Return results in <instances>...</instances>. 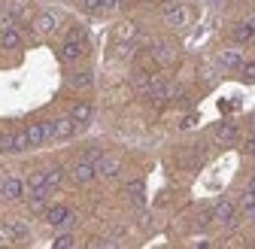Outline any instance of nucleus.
Masks as SVG:
<instances>
[{
	"mask_svg": "<svg viewBox=\"0 0 255 249\" xmlns=\"http://www.w3.org/2000/svg\"><path fill=\"white\" fill-rule=\"evenodd\" d=\"M0 195H3V201L9 204H18L27 198V179L18 176V173H6L3 182H0Z\"/></svg>",
	"mask_w": 255,
	"mask_h": 249,
	"instance_id": "1",
	"label": "nucleus"
},
{
	"mask_svg": "<svg viewBox=\"0 0 255 249\" xmlns=\"http://www.w3.org/2000/svg\"><path fill=\"white\" fill-rule=\"evenodd\" d=\"M213 222L216 225H222V228H228V231H234L237 228V201H231V198H222L216 207H213Z\"/></svg>",
	"mask_w": 255,
	"mask_h": 249,
	"instance_id": "2",
	"label": "nucleus"
},
{
	"mask_svg": "<svg viewBox=\"0 0 255 249\" xmlns=\"http://www.w3.org/2000/svg\"><path fill=\"white\" fill-rule=\"evenodd\" d=\"M43 216H46V222H49L52 228H61V231H70L73 222H76V219H73V210H70L67 204H49Z\"/></svg>",
	"mask_w": 255,
	"mask_h": 249,
	"instance_id": "3",
	"label": "nucleus"
},
{
	"mask_svg": "<svg viewBox=\"0 0 255 249\" xmlns=\"http://www.w3.org/2000/svg\"><path fill=\"white\" fill-rule=\"evenodd\" d=\"M149 58L155 61L158 67H173L176 61H179V55H176V46H170V43H152V49H149Z\"/></svg>",
	"mask_w": 255,
	"mask_h": 249,
	"instance_id": "4",
	"label": "nucleus"
},
{
	"mask_svg": "<svg viewBox=\"0 0 255 249\" xmlns=\"http://www.w3.org/2000/svg\"><path fill=\"white\" fill-rule=\"evenodd\" d=\"M30 30H34L37 37H52L55 30H58V18H55V12L40 9L34 18H30Z\"/></svg>",
	"mask_w": 255,
	"mask_h": 249,
	"instance_id": "5",
	"label": "nucleus"
},
{
	"mask_svg": "<svg viewBox=\"0 0 255 249\" xmlns=\"http://www.w3.org/2000/svg\"><path fill=\"white\" fill-rule=\"evenodd\" d=\"M24 131H27L30 149H37V146H46L49 140H55V137H52V122H30Z\"/></svg>",
	"mask_w": 255,
	"mask_h": 249,
	"instance_id": "6",
	"label": "nucleus"
},
{
	"mask_svg": "<svg viewBox=\"0 0 255 249\" xmlns=\"http://www.w3.org/2000/svg\"><path fill=\"white\" fill-rule=\"evenodd\" d=\"M70 179H73L76 185H91L94 179H98V164L79 158V161L73 164V170H70Z\"/></svg>",
	"mask_w": 255,
	"mask_h": 249,
	"instance_id": "7",
	"label": "nucleus"
},
{
	"mask_svg": "<svg viewBox=\"0 0 255 249\" xmlns=\"http://www.w3.org/2000/svg\"><path fill=\"white\" fill-rule=\"evenodd\" d=\"M119 173H122V161H119V155L104 152V155H101V161H98V179H116Z\"/></svg>",
	"mask_w": 255,
	"mask_h": 249,
	"instance_id": "8",
	"label": "nucleus"
},
{
	"mask_svg": "<svg viewBox=\"0 0 255 249\" xmlns=\"http://www.w3.org/2000/svg\"><path fill=\"white\" fill-rule=\"evenodd\" d=\"M21 24H9V27H0V49L3 52H15L21 49Z\"/></svg>",
	"mask_w": 255,
	"mask_h": 249,
	"instance_id": "9",
	"label": "nucleus"
},
{
	"mask_svg": "<svg viewBox=\"0 0 255 249\" xmlns=\"http://www.w3.org/2000/svg\"><path fill=\"white\" fill-rule=\"evenodd\" d=\"M76 131H79V124H76L70 116H61V119L52 122V137H55V140H73Z\"/></svg>",
	"mask_w": 255,
	"mask_h": 249,
	"instance_id": "10",
	"label": "nucleus"
},
{
	"mask_svg": "<svg viewBox=\"0 0 255 249\" xmlns=\"http://www.w3.org/2000/svg\"><path fill=\"white\" fill-rule=\"evenodd\" d=\"M213 137H216L219 146H234L240 140V128H237V124H231V122H222V124H216Z\"/></svg>",
	"mask_w": 255,
	"mask_h": 249,
	"instance_id": "11",
	"label": "nucleus"
},
{
	"mask_svg": "<svg viewBox=\"0 0 255 249\" xmlns=\"http://www.w3.org/2000/svg\"><path fill=\"white\" fill-rule=\"evenodd\" d=\"M79 128H88L91 124V119H94V104H88V101H76L73 107H70V113H67Z\"/></svg>",
	"mask_w": 255,
	"mask_h": 249,
	"instance_id": "12",
	"label": "nucleus"
},
{
	"mask_svg": "<svg viewBox=\"0 0 255 249\" xmlns=\"http://www.w3.org/2000/svg\"><path fill=\"white\" fill-rule=\"evenodd\" d=\"M164 21H167L170 27H185V24H188V9H185V3H167V6H164Z\"/></svg>",
	"mask_w": 255,
	"mask_h": 249,
	"instance_id": "13",
	"label": "nucleus"
},
{
	"mask_svg": "<svg viewBox=\"0 0 255 249\" xmlns=\"http://www.w3.org/2000/svg\"><path fill=\"white\" fill-rule=\"evenodd\" d=\"M85 55V43H73V40H64L58 46V58L64 61V64H73V61H79Z\"/></svg>",
	"mask_w": 255,
	"mask_h": 249,
	"instance_id": "14",
	"label": "nucleus"
},
{
	"mask_svg": "<svg viewBox=\"0 0 255 249\" xmlns=\"http://www.w3.org/2000/svg\"><path fill=\"white\" fill-rule=\"evenodd\" d=\"M231 40H234V46H246V43H252V40H255V24H252V21H240V24H234V27H231Z\"/></svg>",
	"mask_w": 255,
	"mask_h": 249,
	"instance_id": "15",
	"label": "nucleus"
},
{
	"mask_svg": "<svg viewBox=\"0 0 255 249\" xmlns=\"http://www.w3.org/2000/svg\"><path fill=\"white\" fill-rule=\"evenodd\" d=\"M216 61H219L222 70H237V67L243 64V52H240V49H222Z\"/></svg>",
	"mask_w": 255,
	"mask_h": 249,
	"instance_id": "16",
	"label": "nucleus"
},
{
	"mask_svg": "<svg viewBox=\"0 0 255 249\" xmlns=\"http://www.w3.org/2000/svg\"><path fill=\"white\" fill-rule=\"evenodd\" d=\"M125 195H128V201H131L134 207H143L146 204V185H143V179H131L125 185Z\"/></svg>",
	"mask_w": 255,
	"mask_h": 249,
	"instance_id": "17",
	"label": "nucleus"
},
{
	"mask_svg": "<svg viewBox=\"0 0 255 249\" xmlns=\"http://www.w3.org/2000/svg\"><path fill=\"white\" fill-rule=\"evenodd\" d=\"M237 210L243 213V219L249 222V225H255V192H243L240 195V201H237Z\"/></svg>",
	"mask_w": 255,
	"mask_h": 249,
	"instance_id": "18",
	"label": "nucleus"
},
{
	"mask_svg": "<svg viewBox=\"0 0 255 249\" xmlns=\"http://www.w3.org/2000/svg\"><path fill=\"white\" fill-rule=\"evenodd\" d=\"M49 195H52V189L27 192V207H30V213H46V207H49Z\"/></svg>",
	"mask_w": 255,
	"mask_h": 249,
	"instance_id": "19",
	"label": "nucleus"
},
{
	"mask_svg": "<svg viewBox=\"0 0 255 249\" xmlns=\"http://www.w3.org/2000/svg\"><path fill=\"white\" fill-rule=\"evenodd\" d=\"M67 85H70L73 91H88V88L94 85V73H91V70H76V73H70Z\"/></svg>",
	"mask_w": 255,
	"mask_h": 249,
	"instance_id": "20",
	"label": "nucleus"
},
{
	"mask_svg": "<svg viewBox=\"0 0 255 249\" xmlns=\"http://www.w3.org/2000/svg\"><path fill=\"white\" fill-rule=\"evenodd\" d=\"M137 34H140V27L134 21H122L116 27V40H128V43H137Z\"/></svg>",
	"mask_w": 255,
	"mask_h": 249,
	"instance_id": "21",
	"label": "nucleus"
},
{
	"mask_svg": "<svg viewBox=\"0 0 255 249\" xmlns=\"http://www.w3.org/2000/svg\"><path fill=\"white\" fill-rule=\"evenodd\" d=\"M6 231H9L12 243H21V240H27V237H30V228H27V222H6Z\"/></svg>",
	"mask_w": 255,
	"mask_h": 249,
	"instance_id": "22",
	"label": "nucleus"
},
{
	"mask_svg": "<svg viewBox=\"0 0 255 249\" xmlns=\"http://www.w3.org/2000/svg\"><path fill=\"white\" fill-rule=\"evenodd\" d=\"M40 189H49V182H46V170H34V173H27V192H40Z\"/></svg>",
	"mask_w": 255,
	"mask_h": 249,
	"instance_id": "23",
	"label": "nucleus"
},
{
	"mask_svg": "<svg viewBox=\"0 0 255 249\" xmlns=\"http://www.w3.org/2000/svg\"><path fill=\"white\" fill-rule=\"evenodd\" d=\"M149 82H152V76H149L146 70H134V76H131V85H134V91L146 95V91H149Z\"/></svg>",
	"mask_w": 255,
	"mask_h": 249,
	"instance_id": "24",
	"label": "nucleus"
},
{
	"mask_svg": "<svg viewBox=\"0 0 255 249\" xmlns=\"http://www.w3.org/2000/svg\"><path fill=\"white\" fill-rule=\"evenodd\" d=\"M0 155H15V131H0Z\"/></svg>",
	"mask_w": 255,
	"mask_h": 249,
	"instance_id": "25",
	"label": "nucleus"
},
{
	"mask_svg": "<svg viewBox=\"0 0 255 249\" xmlns=\"http://www.w3.org/2000/svg\"><path fill=\"white\" fill-rule=\"evenodd\" d=\"M64 176H67V173H64V167H49V170H46V182H49L52 192L64 185Z\"/></svg>",
	"mask_w": 255,
	"mask_h": 249,
	"instance_id": "26",
	"label": "nucleus"
},
{
	"mask_svg": "<svg viewBox=\"0 0 255 249\" xmlns=\"http://www.w3.org/2000/svg\"><path fill=\"white\" fill-rule=\"evenodd\" d=\"M134 49H137V43L116 40V46H113V55H116V58H131V55H134Z\"/></svg>",
	"mask_w": 255,
	"mask_h": 249,
	"instance_id": "27",
	"label": "nucleus"
},
{
	"mask_svg": "<svg viewBox=\"0 0 255 249\" xmlns=\"http://www.w3.org/2000/svg\"><path fill=\"white\" fill-rule=\"evenodd\" d=\"M237 73H240L243 82H255V58H249V61L243 58V64L237 67Z\"/></svg>",
	"mask_w": 255,
	"mask_h": 249,
	"instance_id": "28",
	"label": "nucleus"
},
{
	"mask_svg": "<svg viewBox=\"0 0 255 249\" xmlns=\"http://www.w3.org/2000/svg\"><path fill=\"white\" fill-rule=\"evenodd\" d=\"M64 40H73V43H85V27H79V24L67 27V34H64Z\"/></svg>",
	"mask_w": 255,
	"mask_h": 249,
	"instance_id": "29",
	"label": "nucleus"
},
{
	"mask_svg": "<svg viewBox=\"0 0 255 249\" xmlns=\"http://www.w3.org/2000/svg\"><path fill=\"white\" fill-rule=\"evenodd\" d=\"M73 243H76V237H73V234H58V237L52 240V246H55V249H70Z\"/></svg>",
	"mask_w": 255,
	"mask_h": 249,
	"instance_id": "30",
	"label": "nucleus"
},
{
	"mask_svg": "<svg viewBox=\"0 0 255 249\" xmlns=\"http://www.w3.org/2000/svg\"><path fill=\"white\" fill-rule=\"evenodd\" d=\"M101 155H104V149H98V146H88V149L79 155V158H85V161H91V164H98V161H101Z\"/></svg>",
	"mask_w": 255,
	"mask_h": 249,
	"instance_id": "31",
	"label": "nucleus"
},
{
	"mask_svg": "<svg viewBox=\"0 0 255 249\" xmlns=\"http://www.w3.org/2000/svg\"><path fill=\"white\" fill-rule=\"evenodd\" d=\"M24 149H30V140H27V131L18 128L15 131V152H24Z\"/></svg>",
	"mask_w": 255,
	"mask_h": 249,
	"instance_id": "32",
	"label": "nucleus"
},
{
	"mask_svg": "<svg viewBox=\"0 0 255 249\" xmlns=\"http://www.w3.org/2000/svg\"><path fill=\"white\" fill-rule=\"evenodd\" d=\"M82 12H88V15H94V12H101V0H82Z\"/></svg>",
	"mask_w": 255,
	"mask_h": 249,
	"instance_id": "33",
	"label": "nucleus"
},
{
	"mask_svg": "<svg viewBox=\"0 0 255 249\" xmlns=\"http://www.w3.org/2000/svg\"><path fill=\"white\" fill-rule=\"evenodd\" d=\"M122 6V0H101V12H116Z\"/></svg>",
	"mask_w": 255,
	"mask_h": 249,
	"instance_id": "34",
	"label": "nucleus"
},
{
	"mask_svg": "<svg viewBox=\"0 0 255 249\" xmlns=\"http://www.w3.org/2000/svg\"><path fill=\"white\" fill-rule=\"evenodd\" d=\"M243 155L255 158V134H252V137H246V143H243Z\"/></svg>",
	"mask_w": 255,
	"mask_h": 249,
	"instance_id": "35",
	"label": "nucleus"
},
{
	"mask_svg": "<svg viewBox=\"0 0 255 249\" xmlns=\"http://www.w3.org/2000/svg\"><path fill=\"white\" fill-rule=\"evenodd\" d=\"M249 192H255V173H252V179H249Z\"/></svg>",
	"mask_w": 255,
	"mask_h": 249,
	"instance_id": "36",
	"label": "nucleus"
},
{
	"mask_svg": "<svg viewBox=\"0 0 255 249\" xmlns=\"http://www.w3.org/2000/svg\"><path fill=\"white\" fill-rule=\"evenodd\" d=\"M0 15H3V9H0Z\"/></svg>",
	"mask_w": 255,
	"mask_h": 249,
	"instance_id": "37",
	"label": "nucleus"
}]
</instances>
